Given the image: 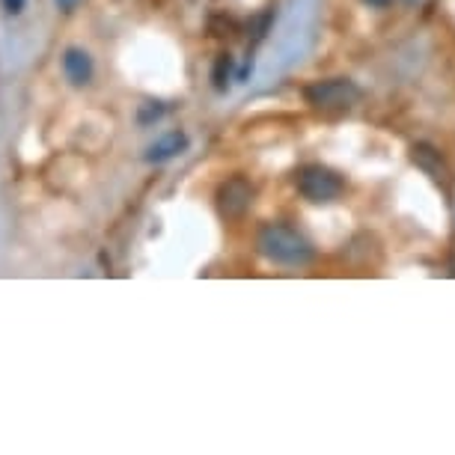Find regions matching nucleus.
I'll return each instance as SVG.
<instances>
[{
  "mask_svg": "<svg viewBox=\"0 0 455 455\" xmlns=\"http://www.w3.org/2000/svg\"><path fill=\"white\" fill-rule=\"evenodd\" d=\"M360 87L348 78H328V81H315L304 90L307 105H313L315 110H351L360 101Z\"/></svg>",
  "mask_w": 455,
  "mask_h": 455,
  "instance_id": "nucleus-3",
  "label": "nucleus"
},
{
  "mask_svg": "<svg viewBox=\"0 0 455 455\" xmlns=\"http://www.w3.org/2000/svg\"><path fill=\"white\" fill-rule=\"evenodd\" d=\"M229 72H233V57H229V54H220V57H218V66H214V87H218V90H227Z\"/></svg>",
  "mask_w": 455,
  "mask_h": 455,
  "instance_id": "nucleus-8",
  "label": "nucleus"
},
{
  "mask_svg": "<svg viewBox=\"0 0 455 455\" xmlns=\"http://www.w3.org/2000/svg\"><path fill=\"white\" fill-rule=\"evenodd\" d=\"M408 6H417V4H423V0H405Z\"/></svg>",
  "mask_w": 455,
  "mask_h": 455,
  "instance_id": "nucleus-13",
  "label": "nucleus"
},
{
  "mask_svg": "<svg viewBox=\"0 0 455 455\" xmlns=\"http://www.w3.org/2000/svg\"><path fill=\"white\" fill-rule=\"evenodd\" d=\"M24 4H28V0H4V10L10 15H19L24 10Z\"/></svg>",
  "mask_w": 455,
  "mask_h": 455,
  "instance_id": "nucleus-10",
  "label": "nucleus"
},
{
  "mask_svg": "<svg viewBox=\"0 0 455 455\" xmlns=\"http://www.w3.org/2000/svg\"><path fill=\"white\" fill-rule=\"evenodd\" d=\"M363 4H366V6H372V10H387L393 0H363Z\"/></svg>",
  "mask_w": 455,
  "mask_h": 455,
  "instance_id": "nucleus-12",
  "label": "nucleus"
},
{
  "mask_svg": "<svg viewBox=\"0 0 455 455\" xmlns=\"http://www.w3.org/2000/svg\"><path fill=\"white\" fill-rule=\"evenodd\" d=\"M256 247L265 259L277 262V265H289V268H300V265L313 262V244L307 242L298 229L286 227V223H265L256 235Z\"/></svg>",
  "mask_w": 455,
  "mask_h": 455,
  "instance_id": "nucleus-1",
  "label": "nucleus"
},
{
  "mask_svg": "<svg viewBox=\"0 0 455 455\" xmlns=\"http://www.w3.org/2000/svg\"><path fill=\"white\" fill-rule=\"evenodd\" d=\"M411 161H414V164L423 170V173L432 179L435 185H441L443 191H450L452 173H450V167H446L443 156L435 149L432 143H414V146H411Z\"/></svg>",
  "mask_w": 455,
  "mask_h": 455,
  "instance_id": "nucleus-5",
  "label": "nucleus"
},
{
  "mask_svg": "<svg viewBox=\"0 0 455 455\" xmlns=\"http://www.w3.org/2000/svg\"><path fill=\"white\" fill-rule=\"evenodd\" d=\"M214 200H218V212H220L223 220H235V218H242L247 209H251L253 185L247 182L244 176H233V179H227V182L218 188Z\"/></svg>",
  "mask_w": 455,
  "mask_h": 455,
  "instance_id": "nucleus-4",
  "label": "nucleus"
},
{
  "mask_svg": "<svg viewBox=\"0 0 455 455\" xmlns=\"http://www.w3.org/2000/svg\"><path fill=\"white\" fill-rule=\"evenodd\" d=\"M78 4H81V0H57V6H60V10H63V12L78 10Z\"/></svg>",
  "mask_w": 455,
  "mask_h": 455,
  "instance_id": "nucleus-11",
  "label": "nucleus"
},
{
  "mask_svg": "<svg viewBox=\"0 0 455 455\" xmlns=\"http://www.w3.org/2000/svg\"><path fill=\"white\" fill-rule=\"evenodd\" d=\"M295 188L307 203L322 205V203L339 200L342 191H346V182H342L339 173H333V170L324 164H304L295 173Z\"/></svg>",
  "mask_w": 455,
  "mask_h": 455,
  "instance_id": "nucleus-2",
  "label": "nucleus"
},
{
  "mask_svg": "<svg viewBox=\"0 0 455 455\" xmlns=\"http://www.w3.org/2000/svg\"><path fill=\"white\" fill-rule=\"evenodd\" d=\"M161 114H164V108L158 105V101H146V108L140 110V123H152V119H161Z\"/></svg>",
  "mask_w": 455,
  "mask_h": 455,
  "instance_id": "nucleus-9",
  "label": "nucleus"
},
{
  "mask_svg": "<svg viewBox=\"0 0 455 455\" xmlns=\"http://www.w3.org/2000/svg\"><path fill=\"white\" fill-rule=\"evenodd\" d=\"M63 72L68 84H75V87H87L92 81V60L84 48H68L63 54Z\"/></svg>",
  "mask_w": 455,
  "mask_h": 455,
  "instance_id": "nucleus-6",
  "label": "nucleus"
},
{
  "mask_svg": "<svg viewBox=\"0 0 455 455\" xmlns=\"http://www.w3.org/2000/svg\"><path fill=\"white\" fill-rule=\"evenodd\" d=\"M188 149V137L182 132H170L164 134L161 140H156L146 149V161H152V164H161V161H170L176 156H182Z\"/></svg>",
  "mask_w": 455,
  "mask_h": 455,
  "instance_id": "nucleus-7",
  "label": "nucleus"
}]
</instances>
